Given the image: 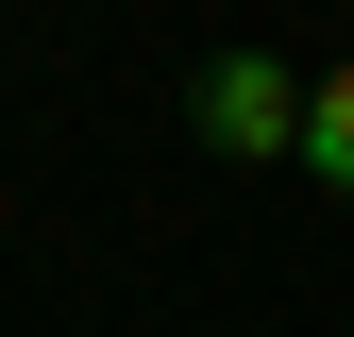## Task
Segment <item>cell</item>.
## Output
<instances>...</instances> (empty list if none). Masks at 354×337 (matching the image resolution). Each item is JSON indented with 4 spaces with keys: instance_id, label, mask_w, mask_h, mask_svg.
<instances>
[{
    "instance_id": "obj_1",
    "label": "cell",
    "mask_w": 354,
    "mask_h": 337,
    "mask_svg": "<svg viewBox=\"0 0 354 337\" xmlns=\"http://www.w3.org/2000/svg\"><path fill=\"white\" fill-rule=\"evenodd\" d=\"M203 152H236V168L304 152V68H287V51H219V68H203Z\"/></svg>"
},
{
    "instance_id": "obj_2",
    "label": "cell",
    "mask_w": 354,
    "mask_h": 337,
    "mask_svg": "<svg viewBox=\"0 0 354 337\" xmlns=\"http://www.w3.org/2000/svg\"><path fill=\"white\" fill-rule=\"evenodd\" d=\"M304 168H321V186L354 202V51H337L321 84H304Z\"/></svg>"
}]
</instances>
